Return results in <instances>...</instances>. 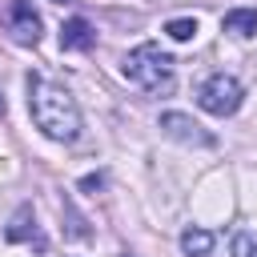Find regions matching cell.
Returning <instances> with one entry per match:
<instances>
[{
  "label": "cell",
  "instance_id": "cell-1",
  "mask_svg": "<svg viewBox=\"0 0 257 257\" xmlns=\"http://www.w3.org/2000/svg\"><path fill=\"white\" fill-rule=\"evenodd\" d=\"M28 112L36 120V128L52 141H76L80 137V108L72 100V92L56 80L44 76H28Z\"/></svg>",
  "mask_w": 257,
  "mask_h": 257
},
{
  "label": "cell",
  "instance_id": "cell-2",
  "mask_svg": "<svg viewBox=\"0 0 257 257\" xmlns=\"http://www.w3.org/2000/svg\"><path fill=\"white\" fill-rule=\"evenodd\" d=\"M120 72H124L133 84H141L145 92H157V96L173 88V56L161 52V44H137V48L124 56Z\"/></svg>",
  "mask_w": 257,
  "mask_h": 257
},
{
  "label": "cell",
  "instance_id": "cell-3",
  "mask_svg": "<svg viewBox=\"0 0 257 257\" xmlns=\"http://www.w3.org/2000/svg\"><path fill=\"white\" fill-rule=\"evenodd\" d=\"M241 100H245V88H241V80L229 76V72H213V76L197 88V104H201L205 112H213V116H233V112L241 108Z\"/></svg>",
  "mask_w": 257,
  "mask_h": 257
},
{
  "label": "cell",
  "instance_id": "cell-4",
  "mask_svg": "<svg viewBox=\"0 0 257 257\" xmlns=\"http://www.w3.org/2000/svg\"><path fill=\"white\" fill-rule=\"evenodd\" d=\"M161 133L173 137V141H181V145H193V149H213L217 145V137L209 128H201L193 116H185V112H165L161 116Z\"/></svg>",
  "mask_w": 257,
  "mask_h": 257
},
{
  "label": "cell",
  "instance_id": "cell-5",
  "mask_svg": "<svg viewBox=\"0 0 257 257\" xmlns=\"http://www.w3.org/2000/svg\"><path fill=\"white\" fill-rule=\"evenodd\" d=\"M8 32L16 44H36L40 40V16L32 12L28 0H16L12 4V16H8Z\"/></svg>",
  "mask_w": 257,
  "mask_h": 257
},
{
  "label": "cell",
  "instance_id": "cell-6",
  "mask_svg": "<svg viewBox=\"0 0 257 257\" xmlns=\"http://www.w3.org/2000/svg\"><path fill=\"white\" fill-rule=\"evenodd\" d=\"M96 44V28L84 20V16H72L60 24V48L64 52H88Z\"/></svg>",
  "mask_w": 257,
  "mask_h": 257
},
{
  "label": "cell",
  "instance_id": "cell-7",
  "mask_svg": "<svg viewBox=\"0 0 257 257\" xmlns=\"http://www.w3.org/2000/svg\"><path fill=\"white\" fill-rule=\"evenodd\" d=\"M4 241H12V245L36 241V249H44V237L36 233V213H32V205H20V209L12 213V221L4 225Z\"/></svg>",
  "mask_w": 257,
  "mask_h": 257
},
{
  "label": "cell",
  "instance_id": "cell-8",
  "mask_svg": "<svg viewBox=\"0 0 257 257\" xmlns=\"http://www.w3.org/2000/svg\"><path fill=\"white\" fill-rule=\"evenodd\" d=\"M221 28L225 32H233V36H253L257 32V8H233V12H225L221 16Z\"/></svg>",
  "mask_w": 257,
  "mask_h": 257
},
{
  "label": "cell",
  "instance_id": "cell-9",
  "mask_svg": "<svg viewBox=\"0 0 257 257\" xmlns=\"http://www.w3.org/2000/svg\"><path fill=\"white\" fill-rule=\"evenodd\" d=\"M181 249H185L189 257H209L213 233H209V229H185V233H181Z\"/></svg>",
  "mask_w": 257,
  "mask_h": 257
},
{
  "label": "cell",
  "instance_id": "cell-10",
  "mask_svg": "<svg viewBox=\"0 0 257 257\" xmlns=\"http://www.w3.org/2000/svg\"><path fill=\"white\" fill-rule=\"evenodd\" d=\"M165 32H169L173 40H181V44H185V40H193V36H197V20H193V16H177V20H169V24H165Z\"/></svg>",
  "mask_w": 257,
  "mask_h": 257
},
{
  "label": "cell",
  "instance_id": "cell-11",
  "mask_svg": "<svg viewBox=\"0 0 257 257\" xmlns=\"http://www.w3.org/2000/svg\"><path fill=\"white\" fill-rule=\"evenodd\" d=\"M233 257H257V237L253 233H237L233 237Z\"/></svg>",
  "mask_w": 257,
  "mask_h": 257
},
{
  "label": "cell",
  "instance_id": "cell-12",
  "mask_svg": "<svg viewBox=\"0 0 257 257\" xmlns=\"http://www.w3.org/2000/svg\"><path fill=\"white\" fill-rule=\"evenodd\" d=\"M100 185H104V177H100V173H88V177H80V189H84V193H96Z\"/></svg>",
  "mask_w": 257,
  "mask_h": 257
},
{
  "label": "cell",
  "instance_id": "cell-13",
  "mask_svg": "<svg viewBox=\"0 0 257 257\" xmlns=\"http://www.w3.org/2000/svg\"><path fill=\"white\" fill-rule=\"evenodd\" d=\"M0 112H4V96H0Z\"/></svg>",
  "mask_w": 257,
  "mask_h": 257
},
{
  "label": "cell",
  "instance_id": "cell-14",
  "mask_svg": "<svg viewBox=\"0 0 257 257\" xmlns=\"http://www.w3.org/2000/svg\"><path fill=\"white\" fill-rule=\"evenodd\" d=\"M56 4H64V0H56Z\"/></svg>",
  "mask_w": 257,
  "mask_h": 257
}]
</instances>
